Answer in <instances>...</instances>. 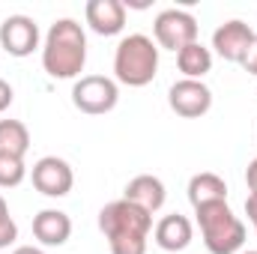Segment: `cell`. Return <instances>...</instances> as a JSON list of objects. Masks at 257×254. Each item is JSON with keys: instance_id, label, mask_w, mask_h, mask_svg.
Masks as SVG:
<instances>
[{"instance_id": "obj_1", "label": "cell", "mask_w": 257, "mask_h": 254, "mask_svg": "<svg viewBox=\"0 0 257 254\" xmlns=\"http://www.w3.org/2000/svg\"><path fill=\"white\" fill-rule=\"evenodd\" d=\"M99 230L105 233L111 254H147V239L153 230V215L132 200L120 197L102 206Z\"/></svg>"}, {"instance_id": "obj_2", "label": "cell", "mask_w": 257, "mask_h": 254, "mask_svg": "<svg viewBox=\"0 0 257 254\" xmlns=\"http://www.w3.org/2000/svg\"><path fill=\"white\" fill-rule=\"evenodd\" d=\"M84 63H87L84 27L75 18H57L42 45V69L57 81H69L84 72Z\"/></svg>"}, {"instance_id": "obj_3", "label": "cell", "mask_w": 257, "mask_h": 254, "mask_svg": "<svg viewBox=\"0 0 257 254\" xmlns=\"http://www.w3.org/2000/svg\"><path fill=\"white\" fill-rule=\"evenodd\" d=\"M159 72V45L144 33H128L114 51V75L126 87H147Z\"/></svg>"}, {"instance_id": "obj_4", "label": "cell", "mask_w": 257, "mask_h": 254, "mask_svg": "<svg viewBox=\"0 0 257 254\" xmlns=\"http://www.w3.org/2000/svg\"><path fill=\"white\" fill-rule=\"evenodd\" d=\"M194 215H197L203 245L209 248V254H236L245 245V224L233 215L227 200L197 206Z\"/></svg>"}, {"instance_id": "obj_5", "label": "cell", "mask_w": 257, "mask_h": 254, "mask_svg": "<svg viewBox=\"0 0 257 254\" xmlns=\"http://www.w3.org/2000/svg\"><path fill=\"white\" fill-rule=\"evenodd\" d=\"M117 102H120L117 81H111V78H105V75H84V78H78L75 87H72V105H75L81 114L99 117V114L114 111Z\"/></svg>"}, {"instance_id": "obj_6", "label": "cell", "mask_w": 257, "mask_h": 254, "mask_svg": "<svg viewBox=\"0 0 257 254\" xmlns=\"http://www.w3.org/2000/svg\"><path fill=\"white\" fill-rule=\"evenodd\" d=\"M153 33H156V45L168 48V51H183L186 45L197 42V18L186 9H162L153 21Z\"/></svg>"}, {"instance_id": "obj_7", "label": "cell", "mask_w": 257, "mask_h": 254, "mask_svg": "<svg viewBox=\"0 0 257 254\" xmlns=\"http://www.w3.org/2000/svg\"><path fill=\"white\" fill-rule=\"evenodd\" d=\"M168 105L174 114L186 117V120H197L203 117L209 108H212V90L203 84V81H192V78H183L171 87L168 93Z\"/></svg>"}, {"instance_id": "obj_8", "label": "cell", "mask_w": 257, "mask_h": 254, "mask_svg": "<svg viewBox=\"0 0 257 254\" xmlns=\"http://www.w3.org/2000/svg\"><path fill=\"white\" fill-rule=\"evenodd\" d=\"M75 186V174L69 162L57 156H45L33 165V189L42 191L45 197H66Z\"/></svg>"}, {"instance_id": "obj_9", "label": "cell", "mask_w": 257, "mask_h": 254, "mask_svg": "<svg viewBox=\"0 0 257 254\" xmlns=\"http://www.w3.org/2000/svg\"><path fill=\"white\" fill-rule=\"evenodd\" d=\"M0 45L12 57H30L39 48V27L30 15H9L0 24Z\"/></svg>"}, {"instance_id": "obj_10", "label": "cell", "mask_w": 257, "mask_h": 254, "mask_svg": "<svg viewBox=\"0 0 257 254\" xmlns=\"http://www.w3.org/2000/svg\"><path fill=\"white\" fill-rule=\"evenodd\" d=\"M251 39H254V30H251L245 21L233 18V21H224L221 27H215V33H212V48H215V54H218L221 60H227V63H242V57H245Z\"/></svg>"}, {"instance_id": "obj_11", "label": "cell", "mask_w": 257, "mask_h": 254, "mask_svg": "<svg viewBox=\"0 0 257 254\" xmlns=\"http://www.w3.org/2000/svg\"><path fill=\"white\" fill-rule=\"evenodd\" d=\"M87 24L99 36H117L126 27V3L123 0H90L87 9Z\"/></svg>"}, {"instance_id": "obj_12", "label": "cell", "mask_w": 257, "mask_h": 254, "mask_svg": "<svg viewBox=\"0 0 257 254\" xmlns=\"http://www.w3.org/2000/svg\"><path fill=\"white\" fill-rule=\"evenodd\" d=\"M123 197H126V200H132L135 206L147 209V212L153 215V212H159V209L165 206L168 191H165V183H162L159 177H153V174H141V177L128 180Z\"/></svg>"}, {"instance_id": "obj_13", "label": "cell", "mask_w": 257, "mask_h": 254, "mask_svg": "<svg viewBox=\"0 0 257 254\" xmlns=\"http://www.w3.org/2000/svg\"><path fill=\"white\" fill-rule=\"evenodd\" d=\"M33 236L42 245H66L72 236V218L60 209H42L33 215Z\"/></svg>"}, {"instance_id": "obj_14", "label": "cell", "mask_w": 257, "mask_h": 254, "mask_svg": "<svg viewBox=\"0 0 257 254\" xmlns=\"http://www.w3.org/2000/svg\"><path fill=\"white\" fill-rule=\"evenodd\" d=\"M153 236H156V245H159L162 251H183V248H189V242H192V221H189L186 215H180V212L165 215V218L156 224Z\"/></svg>"}, {"instance_id": "obj_15", "label": "cell", "mask_w": 257, "mask_h": 254, "mask_svg": "<svg viewBox=\"0 0 257 254\" xmlns=\"http://www.w3.org/2000/svg\"><path fill=\"white\" fill-rule=\"evenodd\" d=\"M189 200L192 206H206V203H215V200H227V183L218 177V174H194L189 180Z\"/></svg>"}, {"instance_id": "obj_16", "label": "cell", "mask_w": 257, "mask_h": 254, "mask_svg": "<svg viewBox=\"0 0 257 254\" xmlns=\"http://www.w3.org/2000/svg\"><path fill=\"white\" fill-rule=\"evenodd\" d=\"M30 150V132L21 120H0V156L24 159Z\"/></svg>"}, {"instance_id": "obj_17", "label": "cell", "mask_w": 257, "mask_h": 254, "mask_svg": "<svg viewBox=\"0 0 257 254\" xmlns=\"http://www.w3.org/2000/svg\"><path fill=\"white\" fill-rule=\"evenodd\" d=\"M177 66H180V72H183L186 78L200 81V78L212 69V51H209L206 45H200V42H192V45H186V48L177 54Z\"/></svg>"}, {"instance_id": "obj_18", "label": "cell", "mask_w": 257, "mask_h": 254, "mask_svg": "<svg viewBox=\"0 0 257 254\" xmlns=\"http://www.w3.org/2000/svg\"><path fill=\"white\" fill-rule=\"evenodd\" d=\"M24 177H27L24 159L0 156V189H15L18 183H24Z\"/></svg>"}, {"instance_id": "obj_19", "label": "cell", "mask_w": 257, "mask_h": 254, "mask_svg": "<svg viewBox=\"0 0 257 254\" xmlns=\"http://www.w3.org/2000/svg\"><path fill=\"white\" fill-rule=\"evenodd\" d=\"M15 239H18V224H15V218L9 215L6 200L0 197V248H9Z\"/></svg>"}, {"instance_id": "obj_20", "label": "cell", "mask_w": 257, "mask_h": 254, "mask_svg": "<svg viewBox=\"0 0 257 254\" xmlns=\"http://www.w3.org/2000/svg\"><path fill=\"white\" fill-rule=\"evenodd\" d=\"M242 69L248 75H257V33L251 39V45H248V51H245V57H242Z\"/></svg>"}, {"instance_id": "obj_21", "label": "cell", "mask_w": 257, "mask_h": 254, "mask_svg": "<svg viewBox=\"0 0 257 254\" xmlns=\"http://www.w3.org/2000/svg\"><path fill=\"white\" fill-rule=\"evenodd\" d=\"M12 99H15V93H12V87H9V84H6V81L0 78V114H3V111H6V108L12 105Z\"/></svg>"}, {"instance_id": "obj_22", "label": "cell", "mask_w": 257, "mask_h": 254, "mask_svg": "<svg viewBox=\"0 0 257 254\" xmlns=\"http://www.w3.org/2000/svg\"><path fill=\"white\" fill-rule=\"evenodd\" d=\"M245 183H248V191L257 194V159H251L248 168H245Z\"/></svg>"}, {"instance_id": "obj_23", "label": "cell", "mask_w": 257, "mask_h": 254, "mask_svg": "<svg viewBox=\"0 0 257 254\" xmlns=\"http://www.w3.org/2000/svg\"><path fill=\"white\" fill-rule=\"evenodd\" d=\"M245 215H248V221L254 224V230H257V194L245 197Z\"/></svg>"}, {"instance_id": "obj_24", "label": "cell", "mask_w": 257, "mask_h": 254, "mask_svg": "<svg viewBox=\"0 0 257 254\" xmlns=\"http://www.w3.org/2000/svg\"><path fill=\"white\" fill-rule=\"evenodd\" d=\"M12 254H45L42 248H33V245H21V248H15Z\"/></svg>"}, {"instance_id": "obj_25", "label": "cell", "mask_w": 257, "mask_h": 254, "mask_svg": "<svg viewBox=\"0 0 257 254\" xmlns=\"http://www.w3.org/2000/svg\"><path fill=\"white\" fill-rule=\"evenodd\" d=\"M239 254H257V251H239Z\"/></svg>"}]
</instances>
